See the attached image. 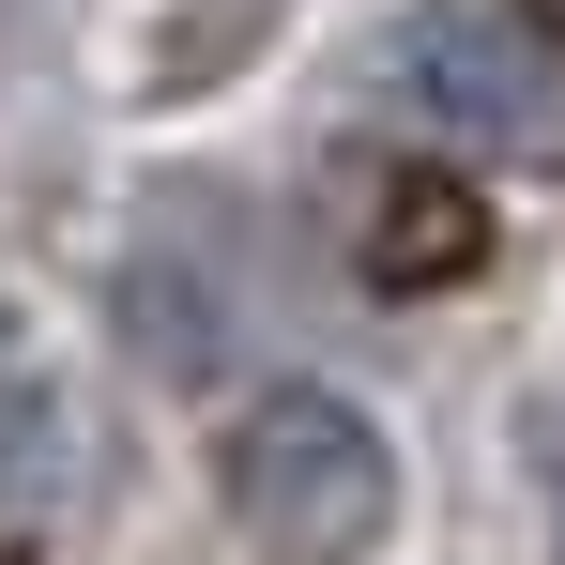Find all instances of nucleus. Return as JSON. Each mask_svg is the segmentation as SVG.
<instances>
[{
	"mask_svg": "<svg viewBox=\"0 0 565 565\" xmlns=\"http://www.w3.org/2000/svg\"><path fill=\"white\" fill-rule=\"evenodd\" d=\"M214 504H230V535L260 565H382L413 473H397V444H382L367 397H337V382H260V397L214 428Z\"/></svg>",
	"mask_w": 565,
	"mask_h": 565,
	"instance_id": "obj_1",
	"label": "nucleus"
},
{
	"mask_svg": "<svg viewBox=\"0 0 565 565\" xmlns=\"http://www.w3.org/2000/svg\"><path fill=\"white\" fill-rule=\"evenodd\" d=\"M382 93H397L413 138L489 153V169H551L565 153V62H551V31H520L504 0H413L382 31Z\"/></svg>",
	"mask_w": 565,
	"mask_h": 565,
	"instance_id": "obj_2",
	"label": "nucleus"
},
{
	"mask_svg": "<svg viewBox=\"0 0 565 565\" xmlns=\"http://www.w3.org/2000/svg\"><path fill=\"white\" fill-rule=\"evenodd\" d=\"M397 290H444V276H473L489 260V230H473V199L459 184H413V199H382V245H367Z\"/></svg>",
	"mask_w": 565,
	"mask_h": 565,
	"instance_id": "obj_3",
	"label": "nucleus"
}]
</instances>
